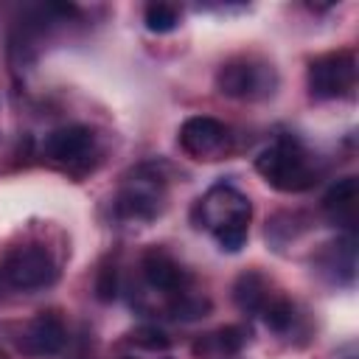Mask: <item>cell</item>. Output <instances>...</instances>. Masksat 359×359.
<instances>
[{
    "label": "cell",
    "instance_id": "1",
    "mask_svg": "<svg viewBox=\"0 0 359 359\" xmlns=\"http://www.w3.org/2000/svg\"><path fill=\"white\" fill-rule=\"evenodd\" d=\"M252 202L230 182L210 185L191 208V224L213 236L222 252H241L250 236Z\"/></svg>",
    "mask_w": 359,
    "mask_h": 359
},
{
    "label": "cell",
    "instance_id": "2",
    "mask_svg": "<svg viewBox=\"0 0 359 359\" xmlns=\"http://www.w3.org/2000/svg\"><path fill=\"white\" fill-rule=\"evenodd\" d=\"M165 205H168V168L151 160L123 174L112 199V216L126 227H146L163 216Z\"/></svg>",
    "mask_w": 359,
    "mask_h": 359
},
{
    "label": "cell",
    "instance_id": "3",
    "mask_svg": "<svg viewBox=\"0 0 359 359\" xmlns=\"http://www.w3.org/2000/svg\"><path fill=\"white\" fill-rule=\"evenodd\" d=\"M255 171L261 180L280 194H303L320 182V163L294 135L275 137L258 157Z\"/></svg>",
    "mask_w": 359,
    "mask_h": 359
},
{
    "label": "cell",
    "instance_id": "4",
    "mask_svg": "<svg viewBox=\"0 0 359 359\" xmlns=\"http://www.w3.org/2000/svg\"><path fill=\"white\" fill-rule=\"evenodd\" d=\"M216 90L236 101H264L278 90V70L258 53H241L216 70Z\"/></svg>",
    "mask_w": 359,
    "mask_h": 359
},
{
    "label": "cell",
    "instance_id": "5",
    "mask_svg": "<svg viewBox=\"0 0 359 359\" xmlns=\"http://www.w3.org/2000/svg\"><path fill=\"white\" fill-rule=\"evenodd\" d=\"M101 154L98 135L87 123H65L45 135L42 140V157L53 163L62 171H70L76 177L87 174Z\"/></svg>",
    "mask_w": 359,
    "mask_h": 359
},
{
    "label": "cell",
    "instance_id": "6",
    "mask_svg": "<svg viewBox=\"0 0 359 359\" xmlns=\"http://www.w3.org/2000/svg\"><path fill=\"white\" fill-rule=\"evenodd\" d=\"M137 269H140V280L149 292L143 294H151V297H160V311L171 314L174 303L188 294L194 289V278L191 272L180 264V258H174L165 247H149L140 261H137Z\"/></svg>",
    "mask_w": 359,
    "mask_h": 359
},
{
    "label": "cell",
    "instance_id": "7",
    "mask_svg": "<svg viewBox=\"0 0 359 359\" xmlns=\"http://www.w3.org/2000/svg\"><path fill=\"white\" fill-rule=\"evenodd\" d=\"M3 280L17 292H39L59 280V264L45 244H14L3 258Z\"/></svg>",
    "mask_w": 359,
    "mask_h": 359
},
{
    "label": "cell",
    "instance_id": "8",
    "mask_svg": "<svg viewBox=\"0 0 359 359\" xmlns=\"http://www.w3.org/2000/svg\"><path fill=\"white\" fill-rule=\"evenodd\" d=\"M356 53L351 48L328 50L320 53L309 62L306 70V87L314 101H337V98H351L356 90Z\"/></svg>",
    "mask_w": 359,
    "mask_h": 359
},
{
    "label": "cell",
    "instance_id": "9",
    "mask_svg": "<svg viewBox=\"0 0 359 359\" xmlns=\"http://www.w3.org/2000/svg\"><path fill=\"white\" fill-rule=\"evenodd\" d=\"M177 143L188 157H194L199 163H216L233 151V132L219 118L191 115L182 121V126L177 132Z\"/></svg>",
    "mask_w": 359,
    "mask_h": 359
},
{
    "label": "cell",
    "instance_id": "10",
    "mask_svg": "<svg viewBox=\"0 0 359 359\" xmlns=\"http://www.w3.org/2000/svg\"><path fill=\"white\" fill-rule=\"evenodd\" d=\"M65 345H67V325H65L62 314L53 309L34 314L17 334V348L31 359L56 356V353H62Z\"/></svg>",
    "mask_w": 359,
    "mask_h": 359
},
{
    "label": "cell",
    "instance_id": "11",
    "mask_svg": "<svg viewBox=\"0 0 359 359\" xmlns=\"http://www.w3.org/2000/svg\"><path fill=\"white\" fill-rule=\"evenodd\" d=\"M118 359H174L171 337L157 325H137L115 345Z\"/></svg>",
    "mask_w": 359,
    "mask_h": 359
},
{
    "label": "cell",
    "instance_id": "12",
    "mask_svg": "<svg viewBox=\"0 0 359 359\" xmlns=\"http://www.w3.org/2000/svg\"><path fill=\"white\" fill-rule=\"evenodd\" d=\"M250 342V328L230 323V325H219L208 334H199L191 345V353L196 359H233L238 356Z\"/></svg>",
    "mask_w": 359,
    "mask_h": 359
},
{
    "label": "cell",
    "instance_id": "13",
    "mask_svg": "<svg viewBox=\"0 0 359 359\" xmlns=\"http://www.w3.org/2000/svg\"><path fill=\"white\" fill-rule=\"evenodd\" d=\"M323 213L334 227L353 233L356 213H359V180L356 177L337 180L323 196Z\"/></svg>",
    "mask_w": 359,
    "mask_h": 359
},
{
    "label": "cell",
    "instance_id": "14",
    "mask_svg": "<svg viewBox=\"0 0 359 359\" xmlns=\"http://www.w3.org/2000/svg\"><path fill=\"white\" fill-rule=\"evenodd\" d=\"M272 294L275 292H272L269 278L258 269H244L233 283V303L244 314H261V309L266 306Z\"/></svg>",
    "mask_w": 359,
    "mask_h": 359
},
{
    "label": "cell",
    "instance_id": "15",
    "mask_svg": "<svg viewBox=\"0 0 359 359\" xmlns=\"http://www.w3.org/2000/svg\"><path fill=\"white\" fill-rule=\"evenodd\" d=\"M320 266L323 272L331 275L334 283H353L356 275V247H353V233L342 236L334 244H325L320 252Z\"/></svg>",
    "mask_w": 359,
    "mask_h": 359
},
{
    "label": "cell",
    "instance_id": "16",
    "mask_svg": "<svg viewBox=\"0 0 359 359\" xmlns=\"http://www.w3.org/2000/svg\"><path fill=\"white\" fill-rule=\"evenodd\" d=\"M261 320H264V325L272 331V334H278V337H286V334H292L294 331V325H297V306H294V300H289L286 294H280V292H275L269 300H266V306L261 309V314H258Z\"/></svg>",
    "mask_w": 359,
    "mask_h": 359
},
{
    "label": "cell",
    "instance_id": "17",
    "mask_svg": "<svg viewBox=\"0 0 359 359\" xmlns=\"http://www.w3.org/2000/svg\"><path fill=\"white\" fill-rule=\"evenodd\" d=\"M180 20H182V8L177 3L157 0V3H149L143 8V22L151 34H171L180 25Z\"/></svg>",
    "mask_w": 359,
    "mask_h": 359
},
{
    "label": "cell",
    "instance_id": "18",
    "mask_svg": "<svg viewBox=\"0 0 359 359\" xmlns=\"http://www.w3.org/2000/svg\"><path fill=\"white\" fill-rule=\"evenodd\" d=\"M95 294L98 300H115L118 294V266L115 264H104L98 269V278H95Z\"/></svg>",
    "mask_w": 359,
    "mask_h": 359
}]
</instances>
